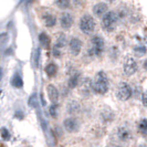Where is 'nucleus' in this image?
<instances>
[{
  "mask_svg": "<svg viewBox=\"0 0 147 147\" xmlns=\"http://www.w3.org/2000/svg\"><path fill=\"white\" fill-rule=\"evenodd\" d=\"M79 78H80V75L78 73H75L72 76H70V79H69V86L73 88L76 85H79Z\"/></svg>",
  "mask_w": 147,
  "mask_h": 147,
  "instance_id": "2eb2a0df",
  "label": "nucleus"
},
{
  "mask_svg": "<svg viewBox=\"0 0 147 147\" xmlns=\"http://www.w3.org/2000/svg\"><path fill=\"white\" fill-rule=\"evenodd\" d=\"M109 11V7L106 3L104 2H100V3H96L95 6L93 7V12L96 16H103Z\"/></svg>",
  "mask_w": 147,
  "mask_h": 147,
  "instance_id": "9b49d317",
  "label": "nucleus"
},
{
  "mask_svg": "<svg viewBox=\"0 0 147 147\" xmlns=\"http://www.w3.org/2000/svg\"><path fill=\"white\" fill-rule=\"evenodd\" d=\"M39 38H40V42H41V44L43 47H48L50 44V39H49V37L45 33H41Z\"/></svg>",
  "mask_w": 147,
  "mask_h": 147,
  "instance_id": "aec40b11",
  "label": "nucleus"
},
{
  "mask_svg": "<svg viewBox=\"0 0 147 147\" xmlns=\"http://www.w3.org/2000/svg\"><path fill=\"white\" fill-rule=\"evenodd\" d=\"M65 36L64 34H61V36H59V38H58V40H57V43H55V48H59V49H61V48H63L64 47V44H65Z\"/></svg>",
  "mask_w": 147,
  "mask_h": 147,
  "instance_id": "a211bd4d",
  "label": "nucleus"
},
{
  "mask_svg": "<svg viewBox=\"0 0 147 147\" xmlns=\"http://www.w3.org/2000/svg\"><path fill=\"white\" fill-rule=\"evenodd\" d=\"M117 136L121 140H127L131 138V132L125 126H121L117 131Z\"/></svg>",
  "mask_w": 147,
  "mask_h": 147,
  "instance_id": "f8f14e48",
  "label": "nucleus"
},
{
  "mask_svg": "<svg viewBox=\"0 0 147 147\" xmlns=\"http://www.w3.org/2000/svg\"><path fill=\"white\" fill-rule=\"evenodd\" d=\"M143 104L147 107V91L143 93Z\"/></svg>",
  "mask_w": 147,
  "mask_h": 147,
  "instance_id": "a878e982",
  "label": "nucleus"
},
{
  "mask_svg": "<svg viewBox=\"0 0 147 147\" xmlns=\"http://www.w3.org/2000/svg\"><path fill=\"white\" fill-rule=\"evenodd\" d=\"M116 96L121 101H127L132 96V88L129 86V84H127L125 82L119 83L116 91Z\"/></svg>",
  "mask_w": 147,
  "mask_h": 147,
  "instance_id": "39448f33",
  "label": "nucleus"
},
{
  "mask_svg": "<svg viewBox=\"0 0 147 147\" xmlns=\"http://www.w3.org/2000/svg\"><path fill=\"white\" fill-rule=\"evenodd\" d=\"M137 71V63L134 58L127 57L124 61V72L127 75H133Z\"/></svg>",
  "mask_w": 147,
  "mask_h": 147,
  "instance_id": "423d86ee",
  "label": "nucleus"
},
{
  "mask_svg": "<svg viewBox=\"0 0 147 147\" xmlns=\"http://www.w3.org/2000/svg\"><path fill=\"white\" fill-rule=\"evenodd\" d=\"M71 0H57V6L61 9H66L70 7Z\"/></svg>",
  "mask_w": 147,
  "mask_h": 147,
  "instance_id": "6ab92c4d",
  "label": "nucleus"
},
{
  "mask_svg": "<svg viewBox=\"0 0 147 147\" xmlns=\"http://www.w3.org/2000/svg\"><path fill=\"white\" fill-rule=\"evenodd\" d=\"M64 127L69 133H74L79 129V122L73 117L66 118L64 121Z\"/></svg>",
  "mask_w": 147,
  "mask_h": 147,
  "instance_id": "1a4fd4ad",
  "label": "nucleus"
},
{
  "mask_svg": "<svg viewBox=\"0 0 147 147\" xmlns=\"http://www.w3.org/2000/svg\"><path fill=\"white\" fill-rule=\"evenodd\" d=\"M73 2L75 6H81L82 5V0H73Z\"/></svg>",
  "mask_w": 147,
  "mask_h": 147,
  "instance_id": "bb28decb",
  "label": "nucleus"
},
{
  "mask_svg": "<svg viewBox=\"0 0 147 147\" xmlns=\"http://www.w3.org/2000/svg\"><path fill=\"white\" fill-rule=\"evenodd\" d=\"M47 92H48V95L49 98L52 103H58V100H59V91L57 90V88L52 84H49L48 88H47Z\"/></svg>",
  "mask_w": 147,
  "mask_h": 147,
  "instance_id": "9d476101",
  "label": "nucleus"
},
{
  "mask_svg": "<svg viewBox=\"0 0 147 147\" xmlns=\"http://www.w3.org/2000/svg\"><path fill=\"white\" fill-rule=\"evenodd\" d=\"M93 90L97 94H105L109 90V79L107 75L103 71H100L96 74L95 81L93 83Z\"/></svg>",
  "mask_w": 147,
  "mask_h": 147,
  "instance_id": "f257e3e1",
  "label": "nucleus"
},
{
  "mask_svg": "<svg viewBox=\"0 0 147 147\" xmlns=\"http://www.w3.org/2000/svg\"><path fill=\"white\" fill-rule=\"evenodd\" d=\"M79 109H80V106L75 103V102H72V103H70V105H69L67 111H69V113H75L76 111H79Z\"/></svg>",
  "mask_w": 147,
  "mask_h": 147,
  "instance_id": "4be33fe9",
  "label": "nucleus"
},
{
  "mask_svg": "<svg viewBox=\"0 0 147 147\" xmlns=\"http://www.w3.org/2000/svg\"><path fill=\"white\" fill-rule=\"evenodd\" d=\"M80 29L83 33L90 34L95 29V20L92 16L84 15L80 20Z\"/></svg>",
  "mask_w": 147,
  "mask_h": 147,
  "instance_id": "7ed1b4c3",
  "label": "nucleus"
},
{
  "mask_svg": "<svg viewBox=\"0 0 147 147\" xmlns=\"http://www.w3.org/2000/svg\"><path fill=\"white\" fill-rule=\"evenodd\" d=\"M57 110H58V105H57V103H53V105L50 107V114L53 117L57 116Z\"/></svg>",
  "mask_w": 147,
  "mask_h": 147,
  "instance_id": "393cba45",
  "label": "nucleus"
},
{
  "mask_svg": "<svg viewBox=\"0 0 147 147\" xmlns=\"http://www.w3.org/2000/svg\"><path fill=\"white\" fill-rule=\"evenodd\" d=\"M92 85H93V84L91 83V80L85 79V80L83 81V83H82V85H81V92L84 94V95H88V93H90L91 88H93Z\"/></svg>",
  "mask_w": 147,
  "mask_h": 147,
  "instance_id": "4468645a",
  "label": "nucleus"
},
{
  "mask_svg": "<svg viewBox=\"0 0 147 147\" xmlns=\"http://www.w3.org/2000/svg\"><path fill=\"white\" fill-rule=\"evenodd\" d=\"M0 134H1V137H2L3 140H9V137H10V134L8 132V129L5 128V127H2V128L0 129Z\"/></svg>",
  "mask_w": 147,
  "mask_h": 147,
  "instance_id": "b1692460",
  "label": "nucleus"
},
{
  "mask_svg": "<svg viewBox=\"0 0 147 147\" xmlns=\"http://www.w3.org/2000/svg\"><path fill=\"white\" fill-rule=\"evenodd\" d=\"M73 17L71 13H69V12H64V13H62L61 16V18H60V23H61V26H62V28H64V29H69V28H71L72 27V24H73Z\"/></svg>",
  "mask_w": 147,
  "mask_h": 147,
  "instance_id": "6e6552de",
  "label": "nucleus"
},
{
  "mask_svg": "<svg viewBox=\"0 0 147 147\" xmlns=\"http://www.w3.org/2000/svg\"><path fill=\"white\" fill-rule=\"evenodd\" d=\"M69 48H70V52L73 55H78L82 50V41L79 38H72L70 40Z\"/></svg>",
  "mask_w": 147,
  "mask_h": 147,
  "instance_id": "0eeeda50",
  "label": "nucleus"
},
{
  "mask_svg": "<svg viewBox=\"0 0 147 147\" xmlns=\"http://www.w3.org/2000/svg\"><path fill=\"white\" fill-rule=\"evenodd\" d=\"M12 84H13V86H16V88H21L22 86V80L20 79V76L18 74L15 75V78L12 80Z\"/></svg>",
  "mask_w": 147,
  "mask_h": 147,
  "instance_id": "412c9836",
  "label": "nucleus"
},
{
  "mask_svg": "<svg viewBox=\"0 0 147 147\" xmlns=\"http://www.w3.org/2000/svg\"><path fill=\"white\" fill-rule=\"evenodd\" d=\"M145 67L147 69V61H146V63H145Z\"/></svg>",
  "mask_w": 147,
  "mask_h": 147,
  "instance_id": "cd10ccee",
  "label": "nucleus"
},
{
  "mask_svg": "<svg viewBox=\"0 0 147 147\" xmlns=\"http://www.w3.org/2000/svg\"><path fill=\"white\" fill-rule=\"evenodd\" d=\"M135 53H136L137 55H144V54L146 53V49H145V47H143V45H140V47H136V48H135Z\"/></svg>",
  "mask_w": 147,
  "mask_h": 147,
  "instance_id": "5701e85b",
  "label": "nucleus"
},
{
  "mask_svg": "<svg viewBox=\"0 0 147 147\" xmlns=\"http://www.w3.org/2000/svg\"><path fill=\"white\" fill-rule=\"evenodd\" d=\"M104 50V40L103 38L95 36L91 40V48L88 50V55L91 57H98L103 53Z\"/></svg>",
  "mask_w": 147,
  "mask_h": 147,
  "instance_id": "f03ea898",
  "label": "nucleus"
},
{
  "mask_svg": "<svg viewBox=\"0 0 147 147\" xmlns=\"http://www.w3.org/2000/svg\"><path fill=\"white\" fill-rule=\"evenodd\" d=\"M138 129H140V132L143 134V135H147V118L145 119H142L140 123V125H138Z\"/></svg>",
  "mask_w": 147,
  "mask_h": 147,
  "instance_id": "f3484780",
  "label": "nucleus"
},
{
  "mask_svg": "<svg viewBox=\"0 0 147 147\" xmlns=\"http://www.w3.org/2000/svg\"><path fill=\"white\" fill-rule=\"evenodd\" d=\"M57 65L54 64V63H50V64H48L47 67H45V72L47 74L49 75V76H54L55 73H57Z\"/></svg>",
  "mask_w": 147,
  "mask_h": 147,
  "instance_id": "dca6fc26",
  "label": "nucleus"
},
{
  "mask_svg": "<svg viewBox=\"0 0 147 147\" xmlns=\"http://www.w3.org/2000/svg\"><path fill=\"white\" fill-rule=\"evenodd\" d=\"M102 22H103V27L105 30L107 31H112L116 27V23H117V16L115 12L113 11H107L105 15H104L103 19H102Z\"/></svg>",
  "mask_w": 147,
  "mask_h": 147,
  "instance_id": "20e7f679",
  "label": "nucleus"
},
{
  "mask_svg": "<svg viewBox=\"0 0 147 147\" xmlns=\"http://www.w3.org/2000/svg\"><path fill=\"white\" fill-rule=\"evenodd\" d=\"M44 21V24L48 27V28H52L55 26V22H57V19L53 13H44L43 17H42Z\"/></svg>",
  "mask_w": 147,
  "mask_h": 147,
  "instance_id": "ddd939ff",
  "label": "nucleus"
}]
</instances>
